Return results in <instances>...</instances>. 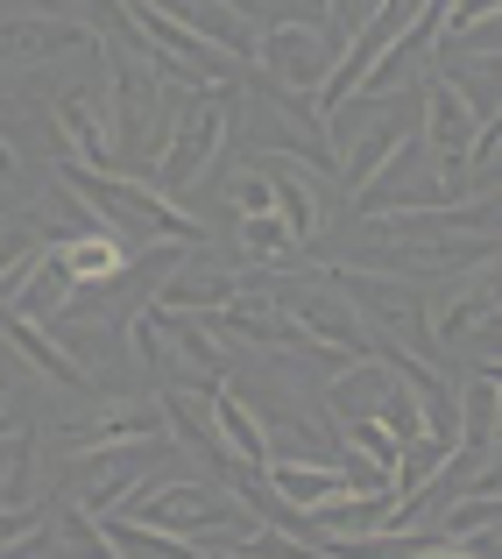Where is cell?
Masks as SVG:
<instances>
[{
	"label": "cell",
	"mask_w": 502,
	"mask_h": 559,
	"mask_svg": "<svg viewBox=\"0 0 502 559\" xmlns=\"http://www.w3.org/2000/svg\"><path fill=\"white\" fill-rule=\"evenodd\" d=\"M57 191L85 213V227H113V234H142V241H170V248H205V227L184 213L177 199H164L150 178H128V170H85L64 156Z\"/></svg>",
	"instance_id": "obj_1"
},
{
	"label": "cell",
	"mask_w": 502,
	"mask_h": 559,
	"mask_svg": "<svg viewBox=\"0 0 502 559\" xmlns=\"http://www.w3.org/2000/svg\"><path fill=\"white\" fill-rule=\"evenodd\" d=\"M234 85H199V93L177 99L170 128H164V150H156V164L142 170L164 199H184L191 185H205V170L219 164V150H227V128H234Z\"/></svg>",
	"instance_id": "obj_2"
},
{
	"label": "cell",
	"mask_w": 502,
	"mask_h": 559,
	"mask_svg": "<svg viewBox=\"0 0 502 559\" xmlns=\"http://www.w3.org/2000/svg\"><path fill=\"white\" fill-rule=\"evenodd\" d=\"M418 142L432 150V185L446 191V199H467V170H475V135H481V114L467 107L461 93H453L446 79H425L418 85Z\"/></svg>",
	"instance_id": "obj_3"
},
{
	"label": "cell",
	"mask_w": 502,
	"mask_h": 559,
	"mask_svg": "<svg viewBox=\"0 0 502 559\" xmlns=\"http://www.w3.org/2000/svg\"><path fill=\"white\" fill-rule=\"evenodd\" d=\"M410 150H418V99H390L382 121H368V135L333 164V178H339V191L368 199L382 178H396V164H404Z\"/></svg>",
	"instance_id": "obj_4"
},
{
	"label": "cell",
	"mask_w": 502,
	"mask_h": 559,
	"mask_svg": "<svg viewBox=\"0 0 502 559\" xmlns=\"http://www.w3.org/2000/svg\"><path fill=\"white\" fill-rule=\"evenodd\" d=\"M262 57V79L276 85V93H298V99H319V85H326L333 71V36L319 22H270L255 43Z\"/></svg>",
	"instance_id": "obj_5"
},
{
	"label": "cell",
	"mask_w": 502,
	"mask_h": 559,
	"mask_svg": "<svg viewBox=\"0 0 502 559\" xmlns=\"http://www.w3.org/2000/svg\"><path fill=\"white\" fill-rule=\"evenodd\" d=\"M64 453H135V447H170V418L164 404H113V411H93V418L64 425L57 432Z\"/></svg>",
	"instance_id": "obj_6"
},
{
	"label": "cell",
	"mask_w": 502,
	"mask_h": 559,
	"mask_svg": "<svg viewBox=\"0 0 502 559\" xmlns=\"http://www.w3.org/2000/svg\"><path fill=\"white\" fill-rule=\"evenodd\" d=\"M50 255H57V270L71 276V290H113V284H128V270H135V248H128L113 227L57 234Z\"/></svg>",
	"instance_id": "obj_7"
},
{
	"label": "cell",
	"mask_w": 502,
	"mask_h": 559,
	"mask_svg": "<svg viewBox=\"0 0 502 559\" xmlns=\"http://www.w3.org/2000/svg\"><path fill=\"white\" fill-rule=\"evenodd\" d=\"M326 284H339L361 312H375L382 326H396V333H410L418 347H432L425 341V312L432 305L418 298V284H396V276H368V270H354V262H339V270H326Z\"/></svg>",
	"instance_id": "obj_8"
},
{
	"label": "cell",
	"mask_w": 502,
	"mask_h": 559,
	"mask_svg": "<svg viewBox=\"0 0 502 559\" xmlns=\"http://www.w3.org/2000/svg\"><path fill=\"white\" fill-rule=\"evenodd\" d=\"M0 333L14 341V355L28 361L43 382H57V390H79V396H93V369H85L79 355H71L64 341H57L50 326H36V319H22V312H0Z\"/></svg>",
	"instance_id": "obj_9"
},
{
	"label": "cell",
	"mask_w": 502,
	"mask_h": 559,
	"mask_svg": "<svg viewBox=\"0 0 502 559\" xmlns=\"http://www.w3.org/2000/svg\"><path fill=\"white\" fill-rule=\"evenodd\" d=\"M57 128L71 142V164L85 170H113V121H107V93H64L57 99Z\"/></svg>",
	"instance_id": "obj_10"
},
{
	"label": "cell",
	"mask_w": 502,
	"mask_h": 559,
	"mask_svg": "<svg viewBox=\"0 0 502 559\" xmlns=\"http://www.w3.org/2000/svg\"><path fill=\"white\" fill-rule=\"evenodd\" d=\"M213 425H219V447H227V461H248V467H262L270 461V432H262V411L248 404L234 382H213Z\"/></svg>",
	"instance_id": "obj_11"
},
{
	"label": "cell",
	"mask_w": 502,
	"mask_h": 559,
	"mask_svg": "<svg viewBox=\"0 0 502 559\" xmlns=\"http://www.w3.org/2000/svg\"><path fill=\"white\" fill-rule=\"evenodd\" d=\"M262 164V178H270V191H276V219L290 227V241H319L326 234V205H319V191L304 185V178H290V156H255Z\"/></svg>",
	"instance_id": "obj_12"
},
{
	"label": "cell",
	"mask_w": 502,
	"mask_h": 559,
	"mask_svg": "<svg viewBox=\"0 0 502 559\" xmlns=\"http://www.w3.org/2000/svg\"><path fill=\"white\" fill-rule=\"evenodd\" d=\"M36 496V425L0 432V518H22Z\"/></svg>",
	"instance_id": "obj_13"
},
{
	"label": "cell",
	"mask_w": 502,
	"mask_h": 559,
	"mask_svg": "<svg viewBox=\"0 0 502 559\" xmlns=\"http://www.w3.org/2000/svg\"><path fill=\"white\" fill-rule=\"evenodd\" d=\"M234 290H241L234 270H170V284H156V305L164 312H219Z\"/></svg>",
	"instance_id": "obj_14"
},
{
	"label": "cell",
	"mask_w": 502,
	"mask_h": 559,
	"mask_svg": "<svg viewBox=\"0 0 502 559\" xmlns=\"http://www.w3.org/2000/svg\"><path fill=\"white\" fill-rule=\"evenodd\" d=\"M234 241H241V255H248V262H262V270H284L290 248H298V241H290V227H284L276 213H248V219H234Z\"/></svg>",
	"instance_id": "obj_15"
},
{
	"label": "cell",
	"mask_w": 502,
	"mask_h": 559,
	"mask_svg": "<svg viewBox=\"0 0 502 559\" xmlns=\"http://www.w3.org/2000/svg\"><path fill=\"white\" fill-rule=\"evenodd\" d=\"M489 22H502V0H446V22H439V36L461 43V36H475V28H489Z\"/></svg>",
	"instance_id": "obj_16"
},
{
	"label": "cell",
	"mask_w": 502,
	"mask_h": 559,
	"mask_svg": "<svg viewBox=\"0 0 502 559\" xmlns=\"http://www.w3.org/2000/svg\"><path fill=\"white\" fill-rule=\"evenodd\" d=\"M227 199H234V219H248V213H276V191H270V178H262V164H255V170H241V178H227Z\"/></svg>",
	"instance_id": "obj_17"
},
{
	"label": "cell",
	"mask_w": 502,
	"mask_h": 559,
	"mask_svg": "<svg viewBox=\"0 0 502 559\" xmlns=\"http://www.w3.org/2000/svg\"><path fill=\"white\" fill-rule=\"evenodd\" d=\"M79 8L93 14V22H107L121 50H150V43H142V28H135V14H128V0H79Z\"/></svg>",
	"instance_id": "obj_18"
},
{
	"label": "cell",
	"mask_w": 502,
	"mask_h": 559,
	"mask_svg": "<svg viewBox=\"0 0 502 559\" xmlns=\"http://www.w3.org/2000/svg\"><path fill=\"white\" fill-rule=\"evenodd\" d=\"M36 248H43V234H36V227H0V290L22 276V262L36 255Z\"/></svg>",
	"instance_id": "obj_19"
},
{
	"label": "cell",
	"mask_w": 502,
	"mask_h": 559,
	"mask_svg": "<svg viewBox=\"0 0 502 559\" xmlns=\"http://www.w3.org/2000/svg\"><path fill=\"white\" fill-rule=\"evenodd\" d=\"M0 185H22V150L0 135Z\"/></svg>",
	"instance_id": "obj_20"
}]
</instances>
